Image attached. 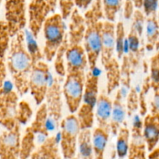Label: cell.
Masks as SVG:
<instances>
[{"label":"cell","instance_id":"1","mask_svg":"<svg viewBox=\"0 0 159 159\" xmlns=\"http://www.w3.org/2000/svg\"><path fill=\"white\" fill-rule=\"evenodd\" d=\"M33 66L32 58L27 50L25 33L20 32L11 38L7 56V71L20 97L29 92V80Z\"/></svg>","mask_w":159,"mask_h":159},{"label":"cell","instance_id":"2","mask_svg":"<svg viewBox=\"0 0 159 159\" xmlns=\"http://www.w3.org/2000/svg\"><path fill=\"white\" fill-rule=\"evenodd\" d=\"M116 23L104 21L102 46L100 51L101 63L106 76V92L108 94L116 91L120 88L121 64L119 63L116 51L115 42Z\"/></svg>","mask_w":159,"mask_h":159},{"label":"cell","instance_id":"3","mask_svg":"<svg viewBox=\"0 0 159 159\" xmlns=\"http://www.w3.org/2000/svg\"><path fill=\"white\" fill-rule=\"evenodd\" d=\"M85 29L84 47L87 52L89 70L94 71L100 57L102 32L104 27V13L102 0H94L84 13Z\"/></svg>","mask_w":159,"mask_h":159},{"label":"cell","instance_id":"4","mask_svg":"<svg viewBox=\"0 0 159 159\" xmlns=\"http://www.w3.org/2000/svg\"><path fill=\"white\" fill-rule=\"evenodd\" d=\"M99 95V78L94 71L86 73L84 91L80 106L76 112L81 129H91L95 123L94 112Z\"/></svg>","mask_w":159,"mask_h":159},{"label":"cell","instance_id":"5","mask_svg":"<svg viewBox=\"0 0 159 159\" xmlns=\"http://www.w3.org/2000/svg\"><path fill=\"white\" fill-rule=\"evenodd\" d=\"M42 31L45 41L42 49L44 58L46 62H51L66 38L65 20L60 13H52L44 24Z\"/></svg>","mask_w":159,"mask_h":159},{"label":"cell","instance_id":"6","mask_svg":"<svg viewBox=\"0 0 159 159\" xmlns=\"http://www.w3.org/2000/svg\"><path fill=\"white\" fill-rule=\"evenodd\" d=\"M86 72L66 73L62 85L63 99L70 114H76L84 91Z\"/></svg>","mask_w":159,"mask_h":159},{"label":"cell","instance_id":"7","mask_svg":"<svg viewBox=\"0 0 159 159\" xmlns=\"http://www.w3.org/2000/svg\"><path fill=\"white\" fill-rule=\"evenodd\" d=\"M59 133V146L63 156L66 159H72L77 151V143L81 128L76 114H70L62 118Z\"/></svg>","mask_w":159,"mask_h":159},{"label":"cell","instance_id":"8","mask_svg":"<svg viewBox=\"0 0 159 159\" xmlns=\"http://www.w3.org/2000/svg\"><path fill=\"white\" fill-rule=\"evenodd\" d=\"M51 76L50 67L45 60L34 65L29 80V91L38 106L45 102Z\"/></svg>","mask_w":159,"mask_h":159},{"label":"cell","instance_id":"9","mask_svg":"<svg viewBox=\"0 0 159 159\" xmlns=\"http://www.w3.org/2000/svg\"><path fill=\"white\" fill-rule=\"evenodd\" d=\"M55 10L49 0H30L27 7V26L28 32L35 39H38L44 24Z\"/></svg>","mask_w":159,"mask_h":159},{"label":"cell","instance_id":"10","mask_svg":"<svg viewBox=\"0 0 159 159\" xmlns=\"http://www.w3.org/2000/svg\"><path fill=\"white\" fill-rule=\"evenodd\" d=\"M20 95L16 90L6 86L0 94V126L4 130H10L17 123V108Z\"/></svg>","mask_w":159,"mask_h":159},{"label":"cell","instance_id":"11","mask_svg":"<svg viewBox=\"0 0 159 159\" xmlns=\"http://www.w3.org/2000/svg\"><path fill=\"white\" fill-rule=\"evenodd\" d=\"M6 24L11 38L24 31L27 25V7L26 0H6Z\"/></svg>","mask_w":159,"mask_h":159},{"label":"cell","instance_id":"12","mask_svg":"<svg viewBox=\"0 0 159 159\" xmlns=\"http://www.w3.org/2000/svg\"><path fill=\"white\" fill-rule=\"evenodd\" d=\"M60 79L59 76H51L48 91L45 96V103L48 114V119L54 125L59 126L62 119L63 95L62 91Z\"/></svg>","mask_w":159,"mask_h":159},{"label":"cell","instance_id":"13","mask_svg":"<svg viewBox=\"0 0 159 159\" xmlns=\"http://www.w3.org/2000/svg\"><path fill=\"white\" fill-rule=\"evenodd\" d=\"M126 91L119 88L116 91L115 98L112 100L111 121H110V132L113 137H116L118 132L123 126L127 116L126 105L125 102Z\"/></svg>","mask_w":159,"mask_h":159},{"label":"cell","instance_id":"14","mask_svg":"<svg viewBox=\"0 0 159 159\" xmlns=\"http://www.w3.org/2000/svg\"><path fill=\"white\" fill-rule=\"evenodd\" d=\"M88 68H89V64L84 45H68L66 52V73L86 72Z\"/></svg>","mask_w":159,"mask_h":159},{"label":"cell","instance_id":"15","mask_svg":"<svg viewBox=\"0 0 159 159\" xmlns=\"http://www.w3.org/2000/svg\"><path fill=\"white\" fill-rule=\"evenodd\" d=\"M142 41L143 38L140 37L134 27L131 26L130 30L126 35V54L129 59L133 73L140 66V61L144 52L145 48H143Z\"/></svg>","mask_w":159,"mask_h":159},{"label":"cell","instance_id":"16","mask_svg":"<svg viewBox=\"0 0 159 159\" xmlns=\"http://www.w3.org/2000/svg\"><path fill=\"white\" fill-rule=\"evenodd\" d=\"M85 29L84 16L80 13L77 8H75L69 18L66 35L68 45H84Z\"/></svg>","mask_w":159,"mask_h":159},{"label":"cell","instance_id":"17","mask_svg":"<svg viewBox=\"0 0 159 159\" xmlns=\"http://www.w3.org/2000/svg\"><path fill=\"white\" fill-rule=\"evenodd\" d=\"M111 109L112 99L109 97V94L104 91L99 93L94 112L95 123L98 127L110 131Z\"/></svg>","mask_w":159,"mask_h":159},{"label":"cell","instance_id":"18","mask_svg":"<svg viewBox=\"0 0 159 159\" xmlns=\"http://www.w3.org/2000/svg\"><path fill=\"white\" fill-rule=\"evenodd\" d=\"M11 36L4 20H0V94L6 85L7 73V56Z\"/></svg>","mask_w":159,"mask_h":159},{"label":"cell","instance_id":"19","mask_svg":"<svg viewBox=\"0 0 159 159\" xmlns=\"http://www.w3.org/2000/svg\"><path fill=\"white\" fill-rule=\"evenodd\" d=\"M142 133L147 149L149 152L157 148L159 143V120L147 113L143 117Z\"/></svg>","mask_w":159,"mask_h":159},{"label":"cell","instance_id":"20","mask_svg":"<svg viewBox=\"0 0 159 159\" xmlns=\"http://www.w3.org/2000/svg\"><path fill=\"white\" fill-rule=\"evenodd\" d=\"M144 48L148 52L159 51V23L157 14L146 17Z\"/></svg>","mask_w":159,"mask_h":159},{"label":"cell","instance_id":"21","mask_svg":"<svg viewBox=\"0 0 159 159\" xmlns=\"http://www.w3.org/2000/svg\"><path fill=\"white\" fill-rule=\"evenodd\" d=\"M48 121L49 119L48 111L45 103L44 102L38 106L34 117L28 126L36 137H41L45 139L49 136Z\"/></svg>","mask_w":159,"mask_h":159},{"label":"cell","instance_id":"22","mask_svg":"<svg viewBox=\"0 0 159 159\" xmlns=\"http://www.w3.org/2000/svg\"><path fill=\"white\" fill-rule=\"evenodd\" d=\"M110 131L95 127L92 131V146L94 159H103L110 137Z\"/></svg>","mask_w":159,"mask_h":159},{"label":"cell","instance_id":"23","mask_svg":"<svg viewBox=\"0 0 159 159\" xmlns=\"http://www.w3.org/2000/svg\"><path fill=\"white\" fill-rule=\"evenodd\" d=\"M77 151L81 159H94L91 129H81L78 138Z\"/></svg>","mask_w":159,"mask_h":159},{"label":"cell","instance_id":"24","mask_svg":"<svg viewBox=\"0 0 159 159\" xmlns=\"http://www.w3.org/2000/svg\"><path fill=\"white\" fill-rule=\"evenodd\" d=\"M130 141V129L126 126H123L116 135V150L119 158L123 159L129 152Z\"/></svg>","mask_w":159,"mask_h":159},{"label":"cell","instance_id":"25","mask_svg":"<svg viewBox=\"0 0 159 159\" xmlns=\"http://www.w3.org/2000/svg\"><path fill=\"white\" fill-rule=\"evenodd\" d=\"M37 137L27 126L24 131V135L21 136L20 147V159H27L33 154L35 148Z\"/></svg>","mask_w":159,"mask_h":159},{"label":"cell","instance_id":"26","mask_svg":"<svg viewBox=\"0 0 159 159\" xmlns=\"http://www.w3.org/2000/svg\"><path fill=\"white\" fill-rule=\"evenodd\" d=\"M115 42H116V51L117 57L121 60L126 53V34L124 24L122 21H119L116 24V32H115Z\"/></svg>","mask_w":159,"mask_h":159},{"label":"cell","instance_id":"27","mask_svg":"<svg viewBox=\"0 0 159 159\" xmlns=\"http://www.w3.org/2000/svg\"><path fill=\"white\" fill-rule=\"evenodd\" d=\"M123 0H102L105 20L116 23V17L123 7Z\"/></svg>","mask_w":159,"mask_h":159},{"label":"cell","instance_id":"28","mask_svg":"<svg viewBox=\"0 0 159 159\" xmlns=\"http://www.w3.org/2000/svg\"><path fill=\"white\" fill-rule=\"evenodd\" d=\"M151 88L153 91H159V51L155 52L150 59L149 74Z\"/></svg>","mask_w":159,"mask_h":159},{"label":"cell","instance_id":"29","mask_svg":"<svg viewBox=\"0 0 159 159\" xmlns=\"http://www.w3.org/2000/svg\"><path fill=\"white\" fill-rule=\"evenodd\" d=\"M120 61H122L120 88H123L126 91V93H127L131 88V75L134 73H133L128 56L126 53Z\"/></svg>","mask_w":159,"mask_h":159},{"label":"cell","instance_id":"30","mask_svg":"<svg viewBox=\"0 0 159 159\" xmlns=\"http://www.w3.org/2000/svg\"><path fill=\"white\" fill-rule=\"evenodd\" d=\"M26 42H27V47L29 53L32 58L33 64L35 65L38 62L42 60H45L43 52L42 51L40 46L37 42V39H35L28 31L26 36Z\"/></svg>","mask_w":159,"mask_h":159},{"label":"cell","instance_id":"31","mask_svg":"<svg viewBox=\"0 0 159 159\" xmlns=\"http://www.w3.org/2000/svg\"><path fill=\"white\" fill-rule=\"evenodd\" d=\"M33 116V109L27 101H20L17 108V123L20 126L26 125L31 120Z\"/></svg>","mask_w":159,"mask_h":159},{"label":"cell","instance_id":"32","mask_svg":"<svg viewBox=\"0 0 159 159\" xmlns=\"http://www.w3.org/2000/svg\"><path fill=\"white\" fill-rule=\"evenodd\" d=\"M151 90V84H150V80L148 76L143 80V82L142 84L141 89L140 93H138L139 97V115L142 118L148 113V105H147V95L148 94V91Z\"/></svg>","mask_w":159,"mask_h":159},{"label":"cell","instance_id":"33","mask_svg":"<svg viewBox=\"0 0 159 159\" xmlns=\"http://www.w3.org/2000/svg\"><path fill=\"white\" fill-rule=\"evenodd\" d=\"M126 110H127V116H134L136 115V111L139 110V97L138 92L135 88L131 87L128 91L127 98H126Z\"/></svg>","mask_w":159,"mask_h":159},{"label":"cell","instance_id":"34","mask_svg":"<svg viewBox=\"0 0 159 159\" xmlns=\"http://www.w3.org/2000/svg\"><path fill=\"white\" fill-rule=\"evenodd\" d=\"M58 3L60 10V14L64 20L70 18L73 10L76 8L75 0H58Z\"/></svg>","mask_w":159,"mask_h":159},{"label":"cell","instance_id":"35","mask_svg":"<svg viewBox=\"0 0 159 159\" xmlns=\"http://www.w3.org/2000/svg\"><path fill=\"white\" fill-rule=\"evenodd\" d=\"M159 7V0H143L142 9L146 17L157 14Z\"/></svg>","mask_w":159,"mask_h":159},{"label":"cell","instance_id":"36","mask_svg":"<svg viewBox=\"0 0 159 159\" xmlns=\"http://www.w3.org/2000/svg\"><path fill=\"white\" fill-rule=\"evenodd\" d=\"M149 112L159 120V91H153V98L150 104Z\"/></svg>","mask_w":159,"mask_h":159},{"label":"cell","instance_id":"37","mask_svg":"<svg viewBox=\"0 0 159 159\" xmlns=\"http://www.w3.org/2000/svg\"><path fill=\"white\" fill-rule=\"evenodd\" d=\"M135 10L136 9L134 7L132 0H125L124 8H123V16H124L125 19H132Z\"/></svg>","mask_w":159,"mask_h":159},{"label":"cell","instance_id":"38","mask_svg":"<svg viewBox=\"0 0 159 159\" xmlns=\"http://www.w3.org/2000/svg\"><path fill=\"white\" fill-rule=\"evenodd\" d=\"M94 0H75V6L78 10H87Z\"/></svg>","mask_w":159,"mask_h":159},{"label":"cell","instance_id":"39","mask_svg":"<svg viewBox=\"0 0 159 159\" xmlns=\"http://www.w3.org/2000/svg\"><path fill=\"white\" fill-rule=\"evenodd\" d=\"M134 7L136 10H141L143 5V0H132Z\"/></svg>","mask_w":159,"mask_h":159},{"label":"cell","instance_id":"40","mask_svg":"<svg viewBox=\"0 0 159 159\" xmlns=\"http://www.w3.org/2000/svg\"><path fill=\"white\" fill-rule=\"evenodd\" d=\"M49 1L52 3V5L56 9V6H57V3H58V0H49Z\"/></svg>","mask_w":159,"mask_h":159},{"label":"cell","instance_id":"41","mask_svg":"<svg viewBox=\"0 0 159 159\" xmlns=\"http://www.w3.org/2000/svg\"><path fill=\"white\" fill-rule=\"evenodd\" d=\"M157 20H158V23H159V7H158V10H157Z\"/></svg>","mask_w":159,"mask_h":159},{"label":"cell","instance_id":"42","mask_svg":"<svg viewBox=\"0 0 159 159\" xmlns=\"http://www.w3.org/2000/svg\"><path fill=\"white\" fill-rule=\"evenodd\" d=\"M119 159H122V158H119Z\"/></svg>","mask_w":159,"mask_h":159},{"label":"cell","instance_id":"43","mask_svg":"<svg viewBox=\"0 0 159 159\" xmlns=\"http://www.w3.org/2000/svg\"><path fill=\"white\" fill-rule=\"evenodd\" d=\"M72 159H73V158H72Z\"/></svg>","mask_w":159,"mask_h":159}]
</instances>
